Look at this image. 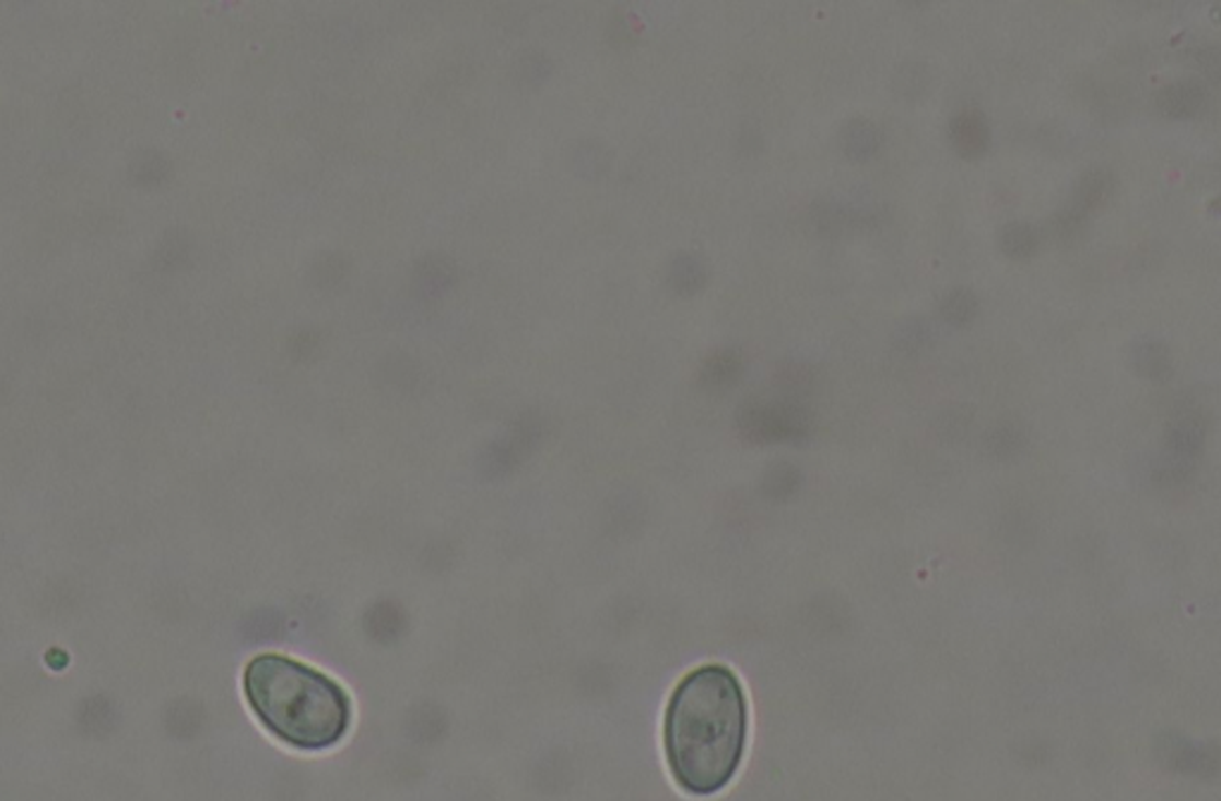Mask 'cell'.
Here are the masks:
<instances>
[{
  "label": "cell",
  "instance_id": "cell-2",
  "mask_svg": "<svg viewBox=\"0 0 1221 801\" xmlns=\"http://www.w3.org/2000/svg\"><path fill=\"white\" fill-rule=\"evenodd\" d=\"M244 692L262 728L294 750H332L349 732L351 699L347 690L286 656H256L246 665Z\"/></svg>",
  "mask_w": 1221,
  "mask_h": 801
},
{
  "label": "cell",
  "instance_id": "cell-10",
  "mask_svg": "<svg viewBox=\"0 0 1221 801\" xmlns=\"http://www.w3.org/2000/svg\"><path fill=\"white\" fill-rule=\"evenodd\" d=\"M978 296L966 286H954L940 298V315L950 325H966L976 318Z\"/></svg>",
  "mask_w": 1221,
  "mask_h": 801
},
{
  "label": "cell",
  "instance_id": "cell-4",
  "mask_svg": "<svg viewBox=\"0 0 1221 801\" xmlns=\"http://www.w3.org/2000/svg\"><path fill=\"white\" fill-rule=\"evenodd\" d=\"M950 141L956 153L964 157H978L990 146L988 120L976 108H964L950 120Z\"/></svg>",
  "mask_w": 1221,
  "mask_h": 801
},
{
  "label": "cell",
  "instance_id": "cell-5",
  "mask_svg": "<svg viewBox=\"0 0 1221 801\" xmlns=\"http://www.w3.org/2000/svg\"><path fill=\"white\" fill-rule=\"evenodd\" d=\"M458 280V268L454 258L444 254H427L413 266V284L420 294L439 296L451 288Z\"/></svg>",
  "mask_w": 1221,
  "mask_h": 801
},
{
  "label": "cell",
  "instance_id": "cell-18",
  "mask_svg": "<svg viewBox=\"0 0 1221 801\" xmlns=\"http://www.w3.org/2000/svg\"><path fill=\"white\" fill-rule=\"evenodd\" d=\"M1200 68L1212 79H1217V74H1219V50L1217 48H1205L1200 52Z\"/></svg>",
  "mask_w": 1221,
  "mask_h": 801
},
{
  "label": "cell",
  "instance_id": "cell-1",
  "mask_svg": "<svg viewBox=\"0 0 1221 801\" xmlns=\"http://www.w3.org/2000/svg\"><path fill=\"white\" fill-rule=\"evenodd\" d=\"M747 730V697L730 668L714 663L688 673L664 718V750L673 780L692 797L724 790L744 758Z\"/></svg>",
  "mask_w": 1221,
  "mask_h": 801
},
{
  "label": "cell",
  "instance_id": "cell-13",
  "mask_svg": "<svg viewBox=\"0 0 1221 801\" xmlns=\"http://www.w3.org/2000/svg\"><path fill=\"white\" fill-rule=\"evenodd\" d=\"M551 72V60L542 50L523 52L516 62V76L523 84H540Z\"/></svg>",
  "mask_w": 1221,
  "mask_h": 801
},
{
  "label": "cell",
  "instance_id": "cell-16",
  "mask_svg": "<svg viewBox=\"0 0 1221 801\" xmlns=\"http://www.w3.org/2000/svg\"><path fill=\"white\" fill-rule=\"evenodd\" d=\"M639 34V20L630 10L619 8L609 20V38L613 44H633Z\"/></svg>",
  "mask_w": 1221,
  "mask_h": 801
},
{
  "label": "cell",
  "instance_id": "cell-11",
  "mask_svg": "<svg viewBox=\"0 0 1221 801\" xmlns=\"http://www.w3.org/2000/svg\"><path fill=\"white\" fill-rule=\"evenodd\" d=\"M349 270H351V262L344 254L325 251L320 256H315V260L310 262V280L320 288H332L339 282L347 280Z\"/></svg>",
  "mask_w": 1221,
  "mask_h": 801
},
{
  "label": "cell",
  "instance_id": "cell-3",
  "mask_svg": "<svg viewBox=\"0 0 1221 801\" xmlns=\"http://www.w3.org/2000/svg\"><path fill=\"white\" fill-rule=\"evenodd\" d=\"M1114 191V175L1107 167H1091L1076 179L1067 203L1057 210L1053 227L1059 236H1071L1083 227L1088 215L1105 203Z\"/></svg>",
  "mask_w": 1221,
  "mask_h": 801
},
{
  "label": "cell",
  "instance_id": "cell-14",
  "mask_svg": "<svg viewBox=\"0 0 1221 801\" xmlns=\"http://www.w3.org/2000/svg\"><path fill=\"white\" fill-rule=\"evenodd\" d=\"M575 165L580 169V175H603L609 163V153L603 151L599 141H583L577 151L573 153Z\"/></svg>",
  "mask_w": 1221,
  "mask_h": 801
},
{
  "label": "cell",
  "instance_id": "cell-8",
  "mask_svg": "<svg viewBox=\"0 0 1221 801\" xmlns=\"http://www.w3.org/2000/svg\"><path fill=\"white\" fill-rule=\"evenodd\" d=\"M840 143L852 161H866L881 146V129L866 117H855L840 131Z\"/></svg>",
  "mask_w": 1221,
  "mask_h": 801
},
{
  "label": "cell",
  "instance_id": "cell-17",
  "mask_svg": "<svg viewBox=\"0 0 1221 801\" xmlns=\"http://www.w3.org/2000/svg\"><path fill=\"white\" fill-rule=\"evenodd\" d=\"M1136 353H1138V361L1152 367V370L1154 367L1166 365V349L1164 344H1160V341H1143V344H1138Z\"/></svg>",
  "mask_w": 1221,
  "mask_h": 801
},
{
  "label": "cell",
  "instance_id": "cell-12",
  "mask_svg": "<svg viewBox=\"0 0 1221 801\" xmlns=\"http://www.w3.org/2000/svg\"><path fill=\"white\" fill-rule=\"evenodd\" d=\"M811 217H813V227H817L821 234H840L849 227H855L859 222V213L840 203H821L811 210Z\"/></svg>",
  "mask_w": 1221,
  "mask_h": 801
},
{
  "label": "cell",
  "instance_id": "cell-6",
  "mask_svg": "<svg viewBox=\"0 0 1221 801\" xmlns=\"http://www.w3.org/2000/svg\"><path fill=\"white\" fill-rule=\"evenodd\" d=\"M1207 96V89L1200 79H1176V82L1160 89L1158 105L1170 117H1190L1196 115Z\"/></svg>",
  "mask_w": 1221,
  "mask_h": 801
},
{
  "label": "cell",
  "instance_id": "cell-9",
  "mask_svg": "<svg viewBox=\"0 0 1221 801\" xmlns=\"http://www.w3.org/2000/svg\"><path fill=\"white\" fill-rule=\"evenodd\" d=\"M997 242H1000V248H1002L1005 256L1021 260V258H1029V256L1038 251L1041 232L1035 229L1031 222L1014 220V222H1007V225H1002Z\"/></svg>",
  "mask_w": 1221,
  "mask_h": 801
},
{
  "label": "cell",
  "instance_id": "cell-7",
  "mask_svg": "<svg viewBox=\"0 0 1221 801\" xmlns=\"http://www.w3.org/2000/svg\"><path fill=\"white\" fill-rule=\"evenodd\" d=\"M666 280L671 284L673 292L690 296L697 294L700 288L708 282V266L702 256L692 251H680L671 258L666 268Z\"/></svg>",
  "mask_w": 1221,
  "mask_h": 801
},
{
  "label": "cell",
  "instance_id": "cell-15",
  "mask_svg": "<svg viewBox=\"0 0 1221 801\" xmlns=\"http://www.w3.org/2000/svg\"><path fill=\"white\" fill-rule=\"evenodd\" d=\"M895 84H897L900 94L914 98V96H918V94H924V89H926V84H928V72H926V68H924L921 62L902 64V68H900L897 74H895Z\"/></svg>",
  "mask_w": 1221,
  "mask_h": 801
}]
</instances>
